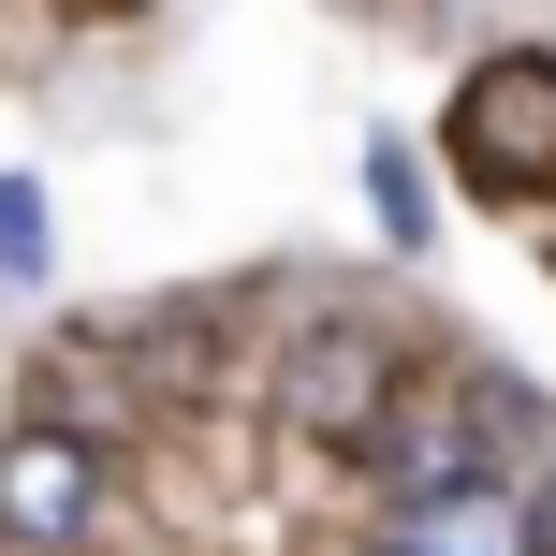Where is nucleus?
<instances>
[{
	"instance_id": "nucleus-2",
	"label": "nucleus",
	"mask_w": 556,
	"mask_h": 556,
	"mask_svg": "<svg viewBox=\"0 0 556 556\" xmlns=\"http://www.w3.org/2000/svg\"><path fill=\"white\" fill-rule=\"evenodd\" d=\"M0 528L15 542H88L103 528V454L59 440V425H15L0 440Z\"/></svg>"
},
{
	"instance_id": "nucleus-4",
	"label": "nucleus",
	"mask_w": 556,
	"mask_h": 556,
	"mask_svg": "<svg viewBox=\"0 0 556 556\" xmlns=\"http://www.w3.org/2000/svg\"><path fill=\"white\" fill-rule=\"evenodd\" d=\"M528 498H498L483 469H454V483H425L410 513H395V556H528Z\"/></svg>"
},
{
	"instance_id": "nucleus-3",
	"label": "nucleus",
	"mask_w": 556,
	"mask_h": 556,
	"mask_svg": "<svg viewBox=\"0 0 556 556\" xmlns=\"http://www.w3.org/2000/svg\"><path fill=\"white\" fill-rule=\"evenodd\" d=\"M454 147H469V176H542L556 162V59H483L469 117H454Z\"/></svg>"
},
{
	"instance_id": "nucleus-5",
	"label": "nucleus",
	"mask_w": 556,
	"mask_h": 556,
	"mask_svg": "<svg viewBox=\"0 0 556 556\" xmlns=\"http://www.w3.org/2000/svg\"><path fill=\"white\" fill-rule=\"evenodd\" d=\"M29 264H45V191L0 176V278H29Z\"/></svg>"
},
{
	"instance_id": "nucleus-7",
	"label": "nucleus",
	"mask_w": 556,
	"mask_h": 556,
	"mask_svg": "<svg viewBox=\"0 0 556 556\" xmlns=\"http://www.w3.org/2000/svg\"><path fill=\"white\" fill-rule=\"evenodd\" d=\"M381 556H395V542H381Z\"/></svg>"
},
{
	"instance_id": "nucleus-6",
	"label": "nucleus",
	"mask_w": 556,
	"mask_h": 556,
	"mask_svg": "<svg viewBox=\"0 0 556 556\" xmlns=\"http://www.w3.org/2000/svg\"><path fill=\"white\" fill-rule=\"evenodd\" d=\"M366 191H381V235H425V191H410V162H395V147L366 162Z\"/></svg>"
},
{
	"instance_id": "nucleus-1",
	"label": "nucleus",
	"mask_w": 556,
	"mask_h": 556,
	"mask_svg": "<svg viewBox=\"0 0 556 556\" xmlns=\"http://www.w3.org/2000/svg\"><path fill=\"white\" fill-rule=\"evenodd\" d=\"M278 410H293V440H323V454H366V425L395 410V366H381V337H366V323H323V337H293V381H278Z\"/></svg>"
}]
</instances>
